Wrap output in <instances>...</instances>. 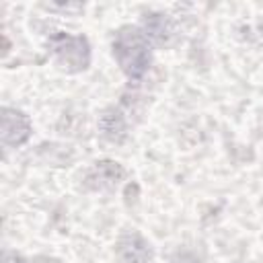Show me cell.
I'll return each mask as SVG.
<instances>
[{
  "mask_svg": "<svg viewBox=\"0 0 263 263\" xmlns=\"http://www.w3.org/2000/svg\"><path fill=\"white\" fill-rule=\"evenodd\" d=\"M111 49L121 72L132 80L142 78L152 64V43L146 33L138 27L127 25L117 29V33L113 35Z\"/></svg>",
  "mask_w": 263,
  "mask_h": 263,
  "instance_id": "1",
  "label": "cell"
},
{
  "mask_svg": "<svg viewBox=\"0 0 263 263\" xmlns=\"http://www.w3.org/2000/svg\"><path fill=\"white\" fill-rule=\"evenodd\" d=\"M51 55L58 62L60 68L68 72H78L84 70L90 62V49L88 41L82 35H70V33H60L51 39Z\"/></svg>",
  "mask_w": 263,
  "mask_h": 263,
  "instance_id": "2",
  "label": "cell"
},
{
  "mask_svg": "<svg viewBox=\"0 0 263 263\" xmlns=\"http://www.w3.org/2000/svg\"><path fill=\"white\" fill-rule=\"evenodd\" d=\"M31 136V119L14 109V107H2L0 113V138L2 144L8 148H16L25 144Z\"/></svg>",
  "mask_w": 263,
  "mask_h": 263,
  "instance_id": "3",
  "label": "cell"
},
{
  "mask_svg": "<svg viewBox=\"0 0 263 263\" xmlns=\"http://www.w3.org/2000/svg\"><path fill=\"white\" fill-rule=\"evenodd\" d=\"M117 263H154V251L150 242L136 230L119 236L115 245Z\"/></svg>",
  "mask_w": 263,
  "mask_h": 263,
  "instance_id": "4",
  "label": "cell"
},
{
  "mask_svg": "<svg viewBox=\"0 0 263 263\" xmlns=\"http://www.w3.org/2000/svg\"><path fill=\"white\" fill-rule=\"evenodd\" d=\"M123 179H125V168L119 162L101 160V162H95L92 168L86 173L84 183L88 189L107 191V189H115Z\"/></svg>",
  "mask_w": 263,
  "mask_h": 263,
  "instance_id": "5",
  "label": "cell"
},
{
  "mask_svg": "<svg viewBox=\"0 0 263 263\" xmlns=\"http://www.w3.org/2000/svg\"><path fill=\"white\" fill-rule=\"evenodd\" d=\"M99 125H101V134L109 142H123L127 138V117L121 109H115V107L105 109L101 113Z\"/></svg>",
  "mask_w": 263,
  "mask_h": 263,
  "instance_id": "6",
  "label": "cell"
},
{
  "mask_svg": "<svg viewBox=\"0 0 263 263\" xmlns=\"http://www.w3.org/2000/svg\"><path fill=\"white\" fill-rule=\"evenodd\" d=\"M146 33V37L150 39V43H158V45H164L171 41V37L175 35V29H173V21L164 14H150L146 18V25L142 29Z\"/></svg>",
  "mask_w": 263,
  "mask_h": 263,
  "instance_id": "7",
  "label": "cell"
},
{
  "mask_svg": "<svg viewBox=\"0 0 263 263\" xmlns=\"http://www.w3.org/2000/svg\"><path fill=\"white\" fill-rule=\"evenodd\" d=\"M259 31H261V41H263V25H261V29H259Z\"/></svg>",
  "mask_w": 263,
  "mask_h": 263,
  "instance_id": "8",
  "label": "cell"
}]
</instances>
